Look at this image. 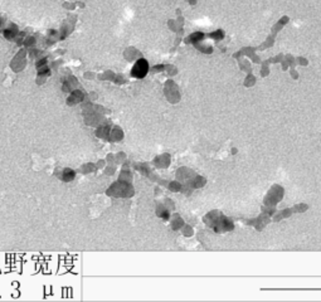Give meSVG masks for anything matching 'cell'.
I'll use <instances>...</instances> for the list:
<instances>
[{
  "instance_id": "6da1fadb",
  "label": "cell",
  "mask_w": 321,
  "mask_h": 302,
  "mask_svg": "<svg viewBox=\"0 0 321 302\" xmlns=\"http://www.w3.org/2000/svg\"><path fill=\"white\" fill-rule=\"evenodd\" d=\"M147 72V63L145 59H140L139 62L135 64L134 69H132V74L135 77H144Z\"/></svg>"
}]
</instances>
